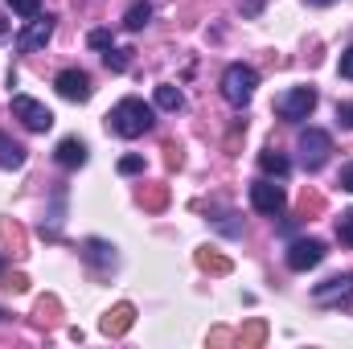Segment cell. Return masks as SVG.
Listing matches in <instances>:
<instances>
[{
	"instance_id": "obj_29",
	"label": "cell",
	"mask_w": 353,
	"mask_h": 349,
	"mask_svg": "<svg viewBox=\"0 0 353 349\" xmlns=\"http://www.w3.org/2000/svg\"><path fill=\"white\" fill-rule=\"evenodd\" d=\"M4 33H8V21H4V12H0V37H4Z\"/></svg>"
},
{
	"instance_id": "obj_3",
	"label": "cell",
	"mask_w": 353,
	"mask_h": 349,
	"mask_svg": "<svg viewBox=\"0 0 353 349\" xmlns=\"http://www.w3.org/2000/svg\"><path fill=\"white\" fill-rule=\"evenodd\" d=\"M296 148H300V165H304L308 173H316V169H325V161H329V152H333V136L321 132V128H304L300 140H296Z\"/></svg>"
},
{
	"instance_id": "obj_27",
	"label": "cell",
	"mask_w": 353,
	"mask_h": 349,
	"mask_svg": "<svg viewBox=\"0 0 353 349\" xmlns=\"http://www.w3.org/2000/svg\"><path fill=\"white\" fill-rule=\"evenodd\" d=\"M337 119H341L345 128H353V103H341V107H337Z\"/></svg>"
},
{
	"instance_id": "obj_25",
	"label": "cell",
	"mask_w": 353,
	"mask_h": 349,
	"mask_svg": "<svg viewBox=\"0 0 353 349\" xmlns=\"http://www.w3.org/2000/svg\"><path fill=\"white\" fill-rule=\"evenodd\" d=\"M337 70H341V79H350V83H353V46L341 54V66H337Z\"/></svg>"
},
{
	"instance_id": "obj_2",
	"label": "cell",
	"mask_w": 353,
	"mask_h": 349,
	"mask_svg": "<svg viewBox=\"0 0 353 349\" xmlns=\"http://www.w3.org/2000/svg\"><path fill=\"white\" fill-rule=\"evenodd\" d=\"M255 87H259V74H255V66H243V62H230L226 70H222V99L230 103V107H247L251 99H255Z\"/></svg>"
},
{
	"instance_id": "obj_31",
	"label": "cell",
	"mask_w": 353,
	"mask_h": 349,
	"mask_svg": "<svg viewBox=\"0 0 353 349\" xmlns=\"http://www.w3.org/2000/svg\"><path fill=\"white\" fill-rule=\"evenodd\" d=\"M0 321H8V312H0Z\"/></svg>"
},
{
	"instance_id": "obj_11",
	"label": "cell",
	"mask_w": 353,
	"mask_h": 349,
	"mask_svg": "<svg viewBox=\"0 0 353 349\" xmlns=\"http://www.w3.org/2000/svg\"><path fill=\"white\" fill-rule=\"evenodd\" d=\"M87 157H90V152H87V144H83L79 136H66V140L54 148V161H58L62 169H83V165H87Z\"/></svg>"
},
{
	"instance_id": "obj_5",
	"label": "cell",
	"mask_w": 353,
	"mask_h": 349,
	"mask_svg": "<svg viewBox=\"0 0 353 349\" xmlns=\"http://www.w3.org/2000/svg\"><path fill=\"white\" fill-rule=\"evenodd\" d=\"M312 300L316 304H325V308H353V271L345 275H333V279H325V283H316V292H312Z\"/></svg>"
},
{
	"instance_id": "obj_30",
	"label": "cell",
	"mask_w": 353,
	"mask_h": 349,
	"mask_svg": "<svg viewBox=\"0 0 353 349\" xmlns=\"http://www.w3.org/2000/svg\"><path fill=\"white\" fill-rule=\"evenodd\" d=\"M308 4H316V8H325V4H333V0H308Z\"/></svg>"
},
{
	"instance_id": "obj_6",
	"label": "cell",
	"mask_w": 353,
	"mask_h": 349,
	"mask_svg": "<svg viewBox=\"0 0 353 349\" xmlns=\"http://www.w3.org/2000/svg\"><path fill=\"white\" fill-rule=\"evenodd\" d=\"M12 119H21L29 132H50L54 128V111L29 94H12Z\"/></svg>"
},
{
	"instance_id": "obj_12",
	"label": "cell",
	"mask_w": 353,
	"mask_h": 349,
	"mask_svg": "<svg viewBox=\"0 0 353 349\" xmlns=\"http://www.w3.org/2000/svg\"><path fill=\"white\" fill-rule=\"evenodd\" d=\"M132 321H136V308H132V304H119V308H111V312L103 317V333L119 337V333H128V329H132Z\"/></svg>"
},
{
	"instance_id": "obj_28",
	"label": "cell",
	"mask_w": 353,
	"mask_h": 349,
	"mask_svg": "<svg viewBox=\"0 0 353 349\" xmlns=\"http://www.w3.org/2000/svg\"><path fill=\"white\" fill-rule=\"evenodd\" d=\"M144 201H148V206H152V210H157V206H165V189H152V193H148V197H144Z\"/></svg>"
},
{
	"instance_id": "obj_10",
	"label": "cell",
	"mask_w": 353,
	"mask_h": 349,
	"mask_svg": "<svg viewBox=\"0 0 353 349\" xmlns=\"http://www.w3.org/2000/svg\"><path fill=\"white\" fill-rule=\"evenodd\" d=\"M54 87H58V94L62 99H70V103H87L90 94H94V87H90V74L87 70H62L58 79H54Z\"/></svg>"
},
{
	"instance_id": "obj_1",
	"label": "cell",
	"mask_w": 353,
	"mask_h": 349,
	"mask_svg": "<svg viewBox=\"0 0 353 349\" xmlns=\"http://www.w3.org/2000/svg\"><path fill=\"white\" fill-rule=\"evenodd\" d=\"M152 123H157V111H152L144 99H119V103L107 111V128H111L115 136H123V140H136V136L152 132Z\"/></svg>"
},
{
	"instance_id": "obj_13",
	"label": "cell",
	"mask_w": 353,
	"mask_h": 349,
	"mask_svg": "<svg viewBox=\"0 0 353 349\" xmlns=\"http://www.w3.org/2000/svg\"><path fill=\"white\" fill-rule=\"evenodd\" d=\"M87 263L90 267H99V271H107V267H115V247L111 243H103V239H87Z\"/></svg>"
},
{
	"instance_id": "obj_8",
	"label": "cell",
	"mask_w": 353,
	"mask_h": 349,
	"mask_svg": "<svg viewBox=\"0 0 353 349\" xmlns=\"http://www.w3.org/2000/svg\"><path fill=\"white\" fill-rule=\"evenodd\" d=\"M54 29H58V21H54L50 12H46V17L37 12V17H33V21H29L21 33H17V50H21V54H33V50H41V46L54 37Z\"/></svg>"
},
{
	"instance_id": "obj_4",
	"label": "cell",
	"mask_w": 353,
	"mask_h": 349,
	"mask_svg": "<svg viewBox=\"0 0 353 349\" xmlns=\"http://www.w3.org/2000/svg\"><path fill=\"white\" fill-rule=\"evenodd\" d=\"M312 111H316V90L312 87H292L275 99V115L288 119V123H300V119H308Z\"/></svg>"
},
{
	"instance_id": "obj_7",
	"label": "cell",
	"mask_w": 353,
	"mask_h": 349,
	"mask_svg": "<svg viewBox=\"0 0 353 349\" xmlns=\"http://www.w3.org/2000/svg\"><path fill=\"white\" fill-rule=\"evenodd\" d=\"M251 206L267 214V218H279L283 214V206H288V193H283V185H275L271 177H259L255 185H251Z\"/></svg>"
},
{
	"instance_id": "obj_14",
	"label": "cell",
	"mask_w": 353,
	"mask_h": 349,
	"mask_svg": "<svg viewBox=\"0 0 353 349\" xmlns=\"http://www.w3.org/2000/svg\"><path fill=\"white\" fill-rule=\"evenodd\" d=\"M148 21H152V4H148V0L128 4V12H123V29H128V33H140Z\"/></svg>"
},
{
	"instance_id": "obj_9",
	"label": "cell",
	"mask_w": 353,
	"mask_h": 349,
	"mask_svg": "<svg viewBox=\"0 0 353 349\" xmlns=\"http://www.w3.org/2000/svg\"><path fill=\"white\" fill-rule=\"evenodd\" d=\"M325 243L321 239H296L292 247H288V267L292 271H308V267H316V263H325Z\"/></svg>"
},
{
	"instance_id": "obj_32",
	"label": "cell",
	"mask_w": 353,
	"mask_h": 349,
	"mask_svg": "<svg viewBox=\"0 0 353 349\" xmlns=\"http://www.w3.org/2000/svg\"><path fill=\"white\" fill-rule=\"evenodd\" d=\"M0 271H4V259H0Z\"/></svg>"
},
{
	"instance_id": "obj_26",
	"label": "cell",
	"mask_w": 353,
	"mask_h": 349,
	"mask_svg": "<svg viewBox=\"0 0 353 349\" xmlns=\"http://www.w3.org/2000/svg\"><path fill=\"white\" fill-rule=\"evenodd\" d=\"M337 185H341L345 193H353V161L345 165V169H341V181H337Z\"/></svg>"
},
{
	"instance_id": "obj_16",
	"label": "cell",
	"mask_w": 353,
	"mask_h": 349,
	"mask_svg": "<svg viewBox=\"0 0 353 349\" xmlns=\"http://www.w3.org/2000/svg\"><path fill=\"white\" fill-rule=\"evenodd\" d=\"M21 165H25V148L0 132V169H21Z\"/></svg>"
},
{
	"instance_id": "obj_19",
	"label": "cell",
	"mask_w": 353,
	"mask_h": 349,
	"mask_svg": "<svg viewBox=\"0 0 353 349\" xmlns=\"http://www.w3.org/2000/svg\"><path fill=\"white\" fill-rule=\"evenodd\" d=\"M197 263H201L205 271H218V275L230 271V259H222V255H214V251H197Z\"/></svg>"
},
{
	"instance_id": "obj_23",
	"label": "cell",
	"mask_w": 353,
	"mask_h": 349,
	"mask_svg": "<svg viewBox=\"0 0 353 349\" xmlns=\"http://www.w3.org/2000/svg\"><path fill=\"white\" fill-rule=\"evenodd\" d=\"M87 41H90V50H111V46H115L107 29H90V33H87Z\"/></svg>"
},
{
	"instance_id": "obj_22",
	"label": "cell",
	"mask_w": 353,
	"mask_h": 349,
	"mask_svg": "<svg viewBox=\"0 0 353 349\" xmlns=\"http://www.w3.org/2000/svg\"><path fill=\"white\" fill-rule=\"evenodd\" d=\"M263 321H251V325H247V329H243V346H259V341H263Z\"/></svg>"
},
{
	"instance_id": "obj_15",
	"label": "cell",
	"mask_w": 353,
	"mask_h": 349,
	"mask_svg": "<svg viewBox=\"0 0 353 349\" xmlns=\"http://www.w3.org/2000/svg\"><path fill=\"white\" fill-rule=\"evenodd\" d=\"M259 169H263V177H288L292 161H288L279 148H263V152H259Z\"/></svg>"
},
{
	"instance_id": "obj_20",
	"label": "cell",
	"mask_w": 353,
	"mask_h": 349,
	"mask_svg": "<svg viewBox=\"0 0 353 349\" xmlns=\"http://www.w3.org/2000/svg\"><path fill=\"white\" fill-rule=\"evenodd\" d=\"M4 4H8L17 17H37V12H41V0H4Z\"/></svg>"
},
{
	"instance_id": "obj_17",
	"label": "cell",
	"mask_w": 353,
	"mask_h": 349,
	"mask_svg": "<svg viewBox=\"0 0 353 349\" xmlns=\"http://www.w3.org/2000/svg\"><path fill=\"white\" fill-rule=\"evenodd\" d=\"M157 107H161V111H181V107H185V94H181V87H173V83L157 87Z\"/></svg>"
},
{
	"instance_id": "obj_18",
	"label": "cell",
	"mask_w": 353,
	"mask_h": 349,
	"mask_svg": "<svg viewBox=\"0 0 353 349\" xmlns=\"http://www.w3.org/2000/svg\"><path fill=\"white\" fill-rule=\"evenodd\" d=\"M128 54H132V50H119V46L103 50V62H107V70H111V74H123V70H128Z\"/></svg>"
},
{
	"instance_id": "obj_21",
	"label": "cell",
	"mask_w": 353,
	"mask_h": 349,
	"mask_svg": "<svg viewBox=\"0 0 353 349\" xmlns=\"http://www.w3.org/2000/svg\"><path fill=\"white\" fill-rule=\"evenodd\" d=\"M337 239H341L345 247H353V210H345V214L337 218Z\"/></svg>"
},
{
	"instance_id": "obj_24",
	"label": "cell",
	"mask_w": 353,
	"mask_h": 349,
	"mask_svg": "<svg viewBox=\"0 0 353 349\" xmlns=\"http://www.w3.org/2000/svg\"><path fill=\"white\" fill-rule=\"evenodd\" d=\"M140 169H144V157H123V161H119V173H123V177L140 173Z\"/></svg>"
}]
</instances>
